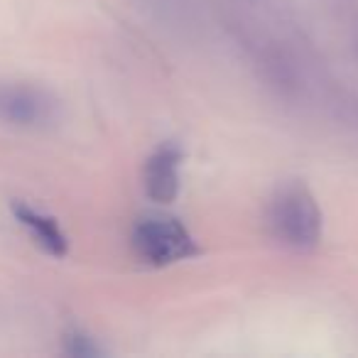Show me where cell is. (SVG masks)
Listing matches in <instances>:
<instances>
[{
  "instance_id": "6da1fadb",
  "label": "cell",
  "mask_w": 358,
  "mask_h": 358,
  "mask_svg": "<svg viewBox=\"0 0 358 358\" xmlns=\"http://www.w3.org/2000/svg\"><path fill=\"white\" fill-rule=\"evenodd\" d=\"M268 231L280 245L307 253L322 243L324 214L304 182H287L268 204Z\"/></svg>"
},
{
  "instance_id": "7a4b0ae2",
  "label": "cell",
  "mask_w": 358,
  "mask_h": 358,
  "mask_svg": "<svg viewBox=\"0 0 358 358\" xmlns=\"http://www.w3.org/2000/svg\"><path fill=\"white\" fill-rule=\"evenodd\" d=\"M130 248L140 263L150 268H167L199 255L194 236L177 216L145 214L133 224Z\"/></svg>"
},
{
  "instance_id": "3957f363",
  "label": "cell",
  "mask_w": 358,
  "mask_h": 358,
  "mask_svg": "<svg viewBox=\"0 0 358 358\" xmlns=\"http://www.w3.org/2000/svg\"><path fill=\"white\" fill-rule=\"evenodd\" d=\"M59 99L52 91L22 81H0V123L42 130L59 120Z\"/></svg>"
},
{
  "instance_id": "277c9868",
  "label": "cell",
  "mask_w": 358,
  "mask_h": 358,
  "mask_svg": "<svg viewBox=\"0 0 358 358\" xmlns=\"http://www.w3.org/2000/svg\"><path fill=\"white\" fill-rule=\"evenodd\" d=\"M185 162V150L182 145L167 140L159 148L150 152L143 164V189L150 201L155 204H172L179 194V169Z\"/></svg>"
},
{
  "instance_id": "5b68a950",
  "label": "cell",
  "mask_w": 358,
  "mask_h": 358,
  "mask_svg": "<svg viewBox=\"0 0 358 358\" xmlns=\"http://www.w3.org/2000/svg\"><path fill=\"white\" fill-rule=\"evenodd\" d=\"M13 214H15L17 224L32 236V241L45 253L55 255V258H64L69 253V238H66L64 231L59 229V224L52 216L42 214L40 209L25 204V201H15L13 204Z\"/></svg>"
},
{
  "instance_id": "8992f818",
  "label": "cell",
  "mask_w": 358,
  "mask_h": 358,
  "mask_svg": "<svg viewBox=\"0 0 358 358\" xmlns=\"http://www.w3.org/2000/svg\"><path fill=\"white\" fill-rule=\"evenodd\" d=\"M159 22L177 30H187L196 20V0H143Z\"/></svg>"
},
{
  "instance_id": "52a82bcc",
  "label": "cell",
  "mask_w": 358,
  "mask_h": 358,
  "mask_svg": "<svg viewBox=\"0 0 358 358\" xmlns=\"http://www.w3.org/2000/svg\"><path fill=\"white\" fill-rule=\"evenodd\" d=\"M64 351L76 358H96L103 353V348H101L99 341H96L94 336H89L86 331L71 329V331H66V336H64Z\"/></svg>"
}]
</instances>
